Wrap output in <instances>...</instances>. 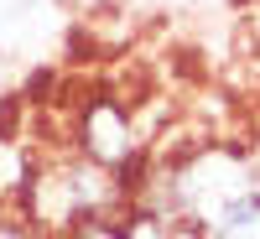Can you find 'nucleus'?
<instances>
[{"label":"nucleus","mask_w":260,"mask_h":239,"mask_svg":"<svg viewBox=\"0 0 260 239\" xmlns=\"http://www.w3.org/2000/svg\"><path fill=\"white\" fill-rule=\"evenodd\" d=\"M78 239H130V229H115V224H99V219H94V224L78 229Z\"/></svg>","instance_id":"obj_1"},{"label":"nucleus","mask_w":260,"mask_h":239,"mask_svg":"<svg viewBox=\"0 0 260 239\" xmlns=\"http://www.w3.org/2000/svg\"><path fill=\"white\" fill-rule=\"evenodd\" d=\"M245 172H250V187L260 192V141H255V151H250V161H245Z\"/></svg>","instance_id":"obj_2"},{"label":"nucleus","mask_w":260,"mask_h":239,"mask_svg":"<svg viewBox=\"0 0 260 239\" xmlns=\"http://www.w3.org/2000/svg\"><path fill=\"white\" fill-rule=\"evenodd\" d=\"M0 239H42V234H31V229H21V224H0Z\"/></svg>","instance_id":"obj_3"}]
</instances>
